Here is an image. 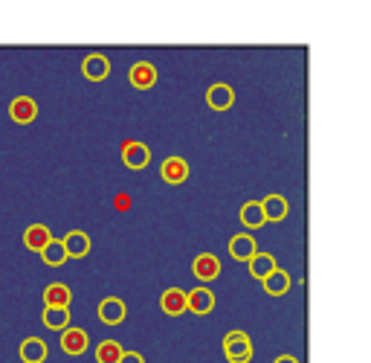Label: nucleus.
<instances>
[{
  "mask_svg": "<svg viewBox=\"0 0 371 363\" xmlns=\"http://www.w3.org/2000/svg\"><path fill=\"white\" fill-rule=\"evenodd\" d=\"M125 317H128V308H125V302H122L119 296L102 299V306H99V320H102L105 325H119Z\"/></svg>",
  "mask_w": 371,
  "mask_h": 363,
  "instance_id": "f8f14e48",
  "label": "nucleus"
},
{
  "mask_svg": "<svg viewBox=\"0 0 371 363\" xmlns=\"http://www.w3.org/2000/svg\"><path fill=\"white\" fill-rule=\"evenodd\" d=\"M41 323L52 331H64V328H70V308H44Z\"/></svg>",
  "mask_w": 371,
  "mask_h": 363,
  "instance_id": "5701e85b",
  "label": "nucleus"
},
{
  "mask_svg": "<svg viewBox=\"0 0 371 363\" xmlns=\"http://www.w3.org/2000/svg\"><path fill=\"white\" fill-rule=\"evenodd\" d=\"M119 363H145V357H142L139 352H122Z\"/></svg>",
  "mask_w": 371,
  "mask_h": 363,
  "instance_id": "393cba45",
  "label": "nucleus"
},
{
  "mask_svg": "<svg viewBox=\"0 0 371 363\" xmlns=\"http://www.w3.org/2000/svg\"><path fill=\"white\" fill-rule=\"evenodd\" d=\"M61 245H64L67 259H84L90 253V235L84 230H70L64 238H61Z\"/></svg>",
  "mask_w": 371,
  "mask_h": 363,
  "instance_id": "39448f33",
  "label": "nucleus"
},
{
  "mask_svg": "<svg viewBox=\"0 0 371 363\" xmlns=\"http://www.w3.org/2000/svg\"><path fill=\"white\" fill-rule=\"evenodd\" d=\"M241 224H244L246 230H258V227H264V224H267L258 201H246V203L241 206Z\"/></svg>",
  "mask_w": 371,
  "mask_h": 363,
  "instance_id": "aec40b11",
  "label": "nucleus"
},
{
  "mask_svg": "<svg viewBox=\"0 0 371 363\" xmlns=\"http://www.w3.org/2000/svg\"><path fill=\"white\" fill-rule=\"evenodd\" d=\"M41 259L47 267H61L67 262V253H64V245H61V238H50L47 247L41 250Z\"/></svg>",
  "mask_w": 371,
  "mask_h": 363,
  "instance_id": "4be33fe9",
  "label": "nucleus"
},
{
  "mask_svg": "<svg viewBox=\"0 0 371 363\" xmlns=\"http://www.w3.org/2000/svg\"><path fill=\"white\" fill-rule=\"evenodd\" d=\"M160 177L171 186L186 184V177H189V163H186L183 157H166L163 166H160Z\"/></svg>",
  "mask_w": 371,
  "mask_h": 363,
  "instance_id": "1a4fd4ad",
  "label": "nucleus"
},
{
  "mask_svg": "<svg viewBox=\"0 0 371 363\" xmlns=\"http://www.w3.org/2000/svg\"><path fill=\"white\" fill-rule=\"evenodd\" d=\"M206 102H209L212 111H229V108L235 105V90H232L229 84L218 82V84H212V87L206 90Z\"/></svg>",
  "mask_w": 371,
  "mask_h": 363,
  "instance_id": "423d86ee",
  "label": "nucleus"
},
{
  "mask_svg": "<svg viewBox=\"0 0 371 363\" xmlns=\"http://www.w3.org/2000/svg\"><path fill=\"white\" fill-rule=\"evenodd\" d=\"M246 264H250V274H253V279H258V282H261L264 277H270L273 270L278 267V264H275V259H273L270 253H256V256H253L250 262H246Z\"/></svg>",
  "mask_w": 371,
  "mask_h": 363,
  "instance_id": "412c9836",
  "label": "nucleus"
},
{
  "mask_svg": "<svg viewBox=\"0 0 371 363\" xmlns=\"http://www.w3.org/2000/svg\"><path fill=\"white\" fill-rule=\"evenodd\" d=\"M73 291L64 282H52L44 288V308H70Z\"/></svg>",
  "mask_w": 371,
  "mask_h": 363,
  "instance_id": "9d476101",
  "label": "nucleus"
},
{
  "mask_svg": "<svg viewBox=\"0 0 371 363\" xmlns=\"http://www.w3.org/2000/svg\"><path fill=\"white\" fill-rule=\"evenodd\" d=\"M18 354H21L23 363H44V360L50 357V346H47L41 337H26V340L21 343Z\"/></svg>",
  "mask_w": 371,
  "mask_h": 363,
  "instance_id": "4468645a",
  "label": "nucleus"
},
{
  "mask_svg": "<svg viewBox=\"0 0 371 363\" xmlns=\"http://www.w3.org/2000/svg\"><path fill=\"white\" fill-rule=\"evenodd\" d=\"M258 203H261L264 221H273V224L285 221V218H287V213H290V203H287V198H285V195H267V198H264V201H258Z\"/></svg>",
  "mask_w": 371,
  "mask_h": 363,
  "instance_id": "0eeeda50",
  "label": "nucleus"
},
{
  "mask_svg": "<svg viewBox=\"0 0 371 363\" xmlns=\"http://www.w3.org/2000/svg\"><path fill=\"white\" fill-rule=\"evenodd\" d=\"M261 285H264V291L270 296H285L290 291V274H287V270H282V267H275L270 277L261 279Z\"/></svg>",
  "mask_w": 371,
  "mask_h": 363,
  "instance_id": "a211bd4d",
  "label": "nucleus"
},
{
  "mask_svg": "<svg viewBox=\"0 0 371 363\" xmlns=\"http://www.w3.org/2000/svg\"><path fill=\"white\" fill-rule=\"evenodd\" d=\"M192 270H195V277H198L200 282H215V279L221 277V259L212 256V253H200V256L195 259Z\"/></svg>",
  "mask_w": 371,
  "mask_h": 363,
  "instance_id": "6e6552de",
  "label": "nucleus"
},
{
  "mask_svg": "<svg viewBox=\"0 0 371 363\" xmlns=\"http://www.w3.org/2000/svg\"><path fill=\"white\" fill-rule=\"evenodd\" d=\"M122 160H125L128 169L139 172V169H145L151 163V148L145 143H128L125 148H122Z\"/></svg>",
  "mask_w": 371,
  "mask_h": 363,
  "instance_id": "9b49d317",
  "label": "nucleus"
},
{
  "mask_svg": "<svg viewBox=\"0 0 371 363\" xmlns=\"http://www.w3.org/2000/svg\"><path fill=\"white\" fill-rule=\"evenodd\" d=\"M50 238H52V233H50L47 224H33V227H26V233H23V245H26L29 250L41 253V250L47 247Z\"/></svg>",
  "mask_w": 371,
  "mask_h": 363,
  "instance_id": "6ab92c4d",
  "label": "nucleus"
},
{
  "mask_svg": "<svg viewBox=\"0 0 371 363\" xmlns=\"http://www.w3.org/2000/svg\"><path fill=\"white\" fill-rule=\"evenodd\" d=\"M160 308H163L169 317H180V314H186V291H183V288H169V291H163V296H160Z\"/></svg>",
  "mask_w": 371,
  "mask_h": 363,
  "instance_id": "f3484780",
  "label": "nucleus"
},
{
  "mask_svg": "<svg viewBox=\"0 0 371 363\" xmlns=\"http://www.w3.org/2000/svg\"><path fill=\"white\" fill-rule=\"evenodd\" d=\"M9 116L15 119V123H33V119L38 116V105L35 99H29V96H15L12 105H9Z\"/></svg>",
  "mask_w": 371,
  "mask_h": 363,
  "instance_id": "dca6fc26",
  "label": "nucleus"
},
{
  "mask_svg": "<svg viewBox=\"0 0 371 363\" xmlns=\"http://www.w3.org/2000/svg\"><path fill=\"white\" fill-rule=\"evenodd\" d=\"M87 346H90V337H87L84 328L70 325V328L61 331V352L64 354H84Z\"/></svg>",
  "mask_w": 371,
  "mask_h": 363,
  "instance_id": "7ed1b4c3",
  "label": "nucleus"
},
{
  "mask_svg": "<svg viewBox=\"0 0 371 363\" xmlns=\"http://www.w3.org/2000/svg\"><path fill=\"white\" fill-rule=\"evenodd\" d=\"M273 363H299V357H293V354H282V357H275Z\"/></svg>",
  "mask_w": 371,
  "mask_h": 363,
  "instance_id": "a878e982",
  "label": "nucleus"
},
{
  "mask_svg": "<svg viewBox=\"0 0 371 363\" xmlns=\"http://www.w3.org/2000/svg\"><path fill=\"white\" fill-rule=\"evenodd\" d=\"M186 311H192L198 317H206L215 311V294L209 288H192L186 291Z\"/></svg>",
  "mask_w": 371,
  "mask_h": 363,
  "instance_id": "f03ea898",
  "label": "nucleus"
},
{
  "mask_svg": "<svg viewBox=\"0 0 371 363\" xmlns=\"http://www.w3.org/2000/svg\"><path fill=\"white\" fill-rule=\"evenodd\" d=\"M256 253H258V247H256V238H253V235L241 233V235H232V238H229V256H232L235 262H250Z\"/></svg>",
  "mask_w": 371,
  "mask_h": 363,
  "instance_id": "ddd939ff",
  "label": "nucleus"
},
{
  "mask_svg": "<svg viewBox=\"0 0 371 363\" xmlns=\"http://www.w3.org/2000/svg\"><path fill=\"white\" fill-rule=\"evenodd\" d=\"M128 79H131V84H134L137 90H148V87L157 84V67H154L151 62H137V65L131 67Z\"/></svg>",
  "mask_w": 371,
  "mask_h": 363,
  "instance_id": "2eb2a0df",
  "label": "nucleus"
},
{
  "mask_svg": "<svg viewBox=\"0 0 371 363\" xmlns=\"http://www.w3.org/2000/svg\"><path fill=\"white\" fill-rule=\"evenodd\" d=\"M122 343H116V340H102L99 346H96V363H119V357H122Z\"/></svg>",
  "mask_w": 371,
  "mask_h": 363,
  "instance_id": "b1692460",
  "label": "nucleus"
},
{
  "mask_svg": "<svg viewBox=\"0 0 371 363\" xmlns=\"http://www.w3.org/2000/svg\"><path fill=\"white\" fill-rule=\"evenodd\" d=\"M81 73H84V79H90V82H105L108 73H110L108 55H102V52H90V55H84Z\"/></svg>",
  "mask_w": 371,
  "mask_h": 363,
  "instance_id": "20e7f679",
  "label": "nucleus"
},
{
  "mask_svg": "<svg viewBox=\"0 0 371 363\" xmlns=\"http://www.w3.org/2000/svg\"><path fill=\"white\" fill-rule=\"evenodd\" d=\"M224 357L229 363H250L253 360V340L246 331L235 328V331H227L224 337Z\"/></svg>",
  "mask_w": 371,
  "mask_h": 363,
  "instance_id": "f257e3e1",
  "label": "nucleus"
}]
</instances>
